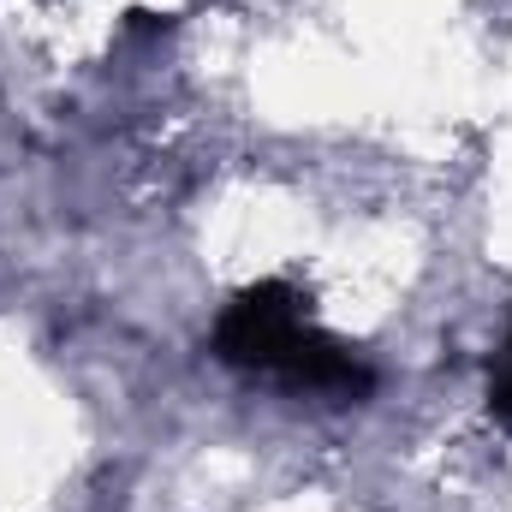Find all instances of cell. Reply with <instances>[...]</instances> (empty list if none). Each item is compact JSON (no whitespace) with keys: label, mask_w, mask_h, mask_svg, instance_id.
I'll list each match as a JSON object with an SVG mask.
<instances>
[{"label":"cell","mask_w":512,"mask_h":512,"mask_svg":"<svg viewBox=\"0 0 512 512\" xmlns=\"http://www.w3.org/2000/svg\"><path fill=\"white\" fill-rule=\"evenodd\" d=\"M215 358L227 370L268 376L292 393H316L340 405L376 393V370L346 340L316 328L310 298L292 280H256L245 292H233V304L215 322Z\"/></svg>","instance_id":"cell-1"},{"label":"cell","mask_w":512,"mask_h":512,"mask_svg":"<svg viewBox=\"0 0 512 512\" xmlns=\"http://www.w3.org/2000/svg\"><path fill=\"white\" fill-rule=\"evenodd\" d=\"M489 411H495V423L512 429V352L507 346H501L495 364H489Z\"/></svg>","instance_id":"cell-2"},{"label":"cell","mask_w":512,"mask_h":512,"mask_svg":"<svg viewBox=\"0 0 512 512\" xmlns=\"http://www.w3.org/2000/svg\"><path fill=\"white\" fill-rule=\"evenodd\" d=\"M507 352H512V334H507Z\"/></svg>","instance_id":"cell-3"}]
</instances>
